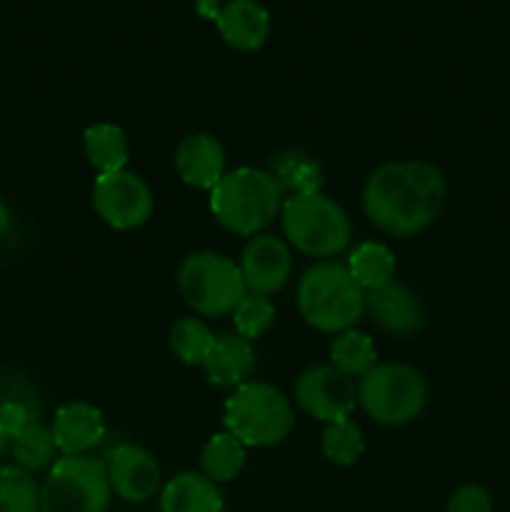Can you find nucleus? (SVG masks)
<instances>
[{
    "instance_id": "nucleus-26",
    "label": "nucleus",
    "mask_w": 510,
    "mask_h": 512,
    "mask_svg": "<svg viewBox=\"0 0 510 512\" xmlns=\"http://www.w3.org/2000/svg\"><path fill=\"white\" fill-rule=\"evenodd\" d=\"M0 512H40V485L18 465H0Z\"/></svg>"
},
{
    "instance_id": "nucleus-25",
    "label": "nucleus",
    "mask_w": 510,
    "mask_h": 512,
    "mask_svg": "<svg viewBox=\"0 0 510 512\" xmlns=\"http://www.w3.org/2000/svg\"><path fill=\"white\" fill-rule=\"evenodd\" d=\"M168 343L180 363L203 368L205 358H208L210 348L215 343V335L200 318H183L170 328Z\"/></svg>"
},
{
    "instance_id": "nucleus-6",
    "label": "nucleus",
    "mask_w": 510,
    "mask_h": 512,
    "mask_svg": "<svg viewBox=\"0 0 510 512\" xmlns=\"http://www.w3.org/2000/svg\"><path fill=\"white\" fill-rule=\"evenodd\" d=\"M428 380L413 365L378 363L358 380V405L385 428L415 423L428 405Z\"/></svg>"
},
{
    "instance_id": "nucleus-13",
    "label": "nucleus",
    "mask_w": 510,
    "mask_h": 512,
    "mask_svg": "<svg viewBox=\"0 0 510 512\" xmlns=\"http://www.w3.org/2000/svg\"><path fill=\"white\" fill-rule=\"evenodd\" d=\"M365 313L383 333L395 338L418 335L428 325V313L420 295L398 280L373 293H365Z\"/></svg>"
},
{
    "instance_id": "nucleus-8",
    "label": "nucleus",
    "mask_w": 510,
    "mask_h": 512,
    "mask_svg": "<svg viewBox=\"0 0 510 512\" xmlns=\"http://www.w3.org/2000/svg\"><path fill=\"white\" fill-rule=\"evenodd\" d=\"M113 498L103 458L63 455L40 485V512H105Z\"/></svg>"
},
{
    "instance_id": "nucleus-9",
    "label": "nucleus",
    "mask_w": 510,
    "mask_h": 512,
    "mask_svg": "<svg viewBox=\"0 0 510 512\" xmlns=\"http://www.w3.org/2000/svg\"><path fill=\"white\" fill-rule=\"evenodd\" d=\"M93 210L113 230H135L153 215V190L130 170L98 175L93 185Z\"/></svg>"
},
{
    "instance_id": "nucleus-5",
    "label": "nucleus",
    "mask_w": 510,
    "mask_h": 512,
    "mask_svg": "<svg viewBox=\"0 0 510 512\" xmlns=\"http://www.w3.org/2000/svg\"><path fill=\"white\" fill-rule=\"evenodd\" d=\"M223 425L245 448H273L293 430V403L275 385L248 380L225 400Z\"/></svg>"
},
{
    "instance_id": "nucleus-29",
    "label": "nucleus",
    "mask_w": 510,
    "mask_h": 512,
    "mask_svg": "<svg viewBox=\"0 0 510 512\" xmlns=\"http://www.w3.org/2000/svg\"><path fill=\"white\" fill-rule=\"evenodd\" d=\"M445 512H493V498L480 485H463L450 495Z\"/></svg>"
},
{
    "instance_id": "nucleus-30",
    "label": "nucleus",
    "mask_w": 510,
    "mask_h": 512,
    "mask_svg": "<svg viewBox=\"0 0 510 512\" xmlns=\"http://www.w3.org/2000/svg\"><path fill=\"white\" fill-rule=\"evenodd\" d=\"M33 420H38L35 418V410L28 403H23V400H3L0 403V430L10 440L18 433H23Z\"/></svg>"
},
{
    "instance_id": "nucleus-17",
    "label": "nucleus",
    "mask_w": 510,
    "mask_h": 512,
    "mask_svg": "<svg viewBox=\"0 0 510 512\" xmlns=\"http://www.w3.org/2000/svg\"><path fill=\"white\" fill-rule=\"evenodd\" d=\"M203 370L208 383L215 388L235 390L238 385L248 383L255 370L253 343L238 333L220 335L205 358Z\"/></svg>"
},
{
    "instance_id": "nucleus-4",
    "label": "nucleus",
    "mask_w": 510,
    "mask_h": 512,
    "mask_svg": "<svg viewBox=\"0 0 510 512\" xmlns=\"http://www.w3.org/2000/svg\"><path fill=\"white\" fill-rule=\"evenodd\" d=\"M280 228L285 243L310 258L333 260L345 253L353 238V225L340 203L318 193L288 195L280 208Z\"/></svg>"
},
{
    "instance_id": "nucleus-10",
    "label": "nucleus",
    "mask_w": 510,
    "mask_h": 512,
    "mask_svg": "<svg viewBox=\"0 0 510 512\" xmlns=\"http://www.w3.org/2000/svg\"><path fill=\"white\" fill-rule=\"evenodd\" d=\"M293 400L305 415L328 425L353 415L358 405V388L353 378L333 365H313L295 380Z\"/></svg>"
},
{
    "instance_id": "nucleus-23",
    "label": "nucleus",
    "mask_w": 510,
    "mask_h": 512,
    "mask_svg": "<svg viewBox=\"0 0 510 512\" xmlns=\"http://www.w3.org/2000/svg\"><path fill=\"white\" fill-rule=\"evenodd\" d=\"M273 178L283 188V193L305 195L318 193L323 185V168L313 155H305L300 150H285V153L273 155Z\"/></svg>"
},
{
    "instance_id": "nucleus-20",
    "label": "nucleus",
    "mask_w": 510,
    "mask_h": 512,
    "mask_svg": "<svg viewBox=\"0 0 510 512\" xmlns=\"http://www.w3.org/2000/svg\"><path fill=\"white\" fill-rule=\"evenodd\" d=\"M345 268L365 293H373V290L393 283L398 265H395V255L388 245L368 240V243H360L350 250Z\"/></svg>"
},
{
    "instance_id": "nucleus-27",
    "label": "nucleus",
    "mask_w": 510,
    "mask_h": 512,
    "mask_svg": "<svg viewBox=\"0 0 510 512\" xmlns=\"http://www.w3.org/2000/svg\"><path fill=\"white\" fill-rule=\"evenodd\" d=\"M365 453L363 430L350 418L328 423L323 430V455L338 468H353Z\"/></svg>"
},
{
    "instance_id": "nucleus-22",
    "label": "nucleus",
    "mask_w": 510,
    "mask_h": 512,
    "mask_svg": "<svg viewBox=\"0 0 510 512\" xmlns=\"http://www.w3.org/2000/svg\"><path fill=\"white\" fill-rule=\"evenodd\" d=\"M330 365L348 375V378L360 380L378 365L375 340L368 333H360L355 328L338 333L330 343Z\"/></svg>"
},
{
    "instance_id": "nucleus-2",
    "label": "nucleus",
    "mask_w": 510,
    "mask_h": 512,
    "mask_svg": "<svg viewBox=\"0 0 510 512\" xmlns=\"http://www.w3.org/2000/svg\"><path fill=\"white\" fill-rule=\"evenodd\" d=\"M285 193L263 168H235L210 190V213L220 228L240 238L260 235L275 218H280Z\"/></svg>"
},
{
    "instance_id": "nucleus-16",
    "label": "nucleus",
    "mask_w": 510,
    "mask_h": 512,
    "mask_svg": "<svg viewBox=\"0 0 510 512\" xmlns=\"http://www.w3.org/2000/svg\"><path fill=\"white\" fill-rule=\"evenodd\" d=\"M215 28L230 48L255 53L270 35V13L258 0H228L218 8Z\"/></svg>"
},
{
    "instance_id": "nucleus-18",
    "label": "nucleus",
    "mask_w": 510,
    "mask_h": 512,
    "mask_svg": "<svg viewBox=\"0 0 510 512\" xmlns=\"http://www.w3.org/2000/svg\"><path fill=\"white\" fill-rule=\"evenodd\" d=\"M158 505L160 512H225L218 485L195 470L173 475L160 490Z\"/></svg>"
},
{
    "instance_id": "nucleus-14",
    "label": "nucleus",
    "mask_w": 510,
    "mask_h": 512,
    "mask_svg": "<svg viewBox=\"0 0 510 512\" xmlns=\"http://www.w3.org/2000/svg\"><path fill=\"white\" fill-rule=\"evenodd\" d=\"M175 173L188 188L213 190L225 170V148L213 133H190L175 148Z\"/></svg>"
},
{
    "instance_id": "nucleus-15",
    "label": "nucleus",
    "mask_w": 510,
    "mask_h": 512,
    "mask_svg": "<svg viewBox=\"0 0 510 512\" xmlns=\"http://www.w3.org/2000/svg\"><path fill=\"white\" fill-rule=\"evenodd\" d=\"M53 438L58 453L63 455H90L105 438V418L100 408L85 400L60 405L55 413Z\"/></svg>"
},
{
    "instance_id": "nucleus-19",
    "label": "nucleus",
    "mask_w": 510,
    "mask_h": 512,
    "mask_svg": "<svg viewBox=\"0 0 510 512\" xmlns=\"http://www.w3.org/2000/svg\"><path fill=\"white\" fill-rule=\"evenodd\" d=\"M83 150L90 168L98 175L125 170L130 155L128 135L115 123H95L85 130Z\"/></svg>"
},
{
    "instance_id": "nucleus-3",
    "label": "nucleus",
    "mask_w": 510,
    "mask_h": 512,
    "mask_svg": "<svg viewBox=\"0 0 510 512\" xmlns=\"http://www.w3.org/2000/svg\"><path fill=\"white\" fill-rule=\"evenodd\" d=\"M295 303L310 328L338 335L355 328L365 315V290L355 283L345 263L318 260L298 280Z\"/></svg>"
},
{
    "instance_id": "nucleus-11",
    "label": "nucleus",
    "mask_w": 510,
    "mask_h": 512,
    "mask_svg": "<svg viewBox=\"0 0 510 512\" xmlns=\"http://www.w3.org/2000/svg\"><path fill=\"white\" fill-rule=\"evenodd\" d=\"M110 490L130 505L150 503L163 490V470L150 450L133 443H120L103 458Z\"/></svg>"
},
{
    "instance_id": "nucleus-12",
    "label": "nucleus",
    "mask_w": 510,
    "mask_h": 512,
    "mask_svg": "<svg viewBox=\"0 0 510 512\" xmlns=\"http://www.w3.org/2000/svg\"><path fill=\"white\" fill-rule=\"evenodd\" d=\"M238 265L248 293L275 295L288 285L293 275V253L283 238L260 233L248 238Z\"/></svg>"
},
{
    "instance_id": "nucleus-21",
    "label": "nucleus",
    "mask_w": 510,
    "mask_h": 512,
    "mask_svg": "<svg viewBox=\"0 0 510 512\" xmlns=\"http://www.w3.org/2000/svg\"><path fill=\"white\" fill-rule=\"evenodd\" d=\"M248 460V448L228 430L210 435L208 443L200 450V473L213 480L215 485L233 483L240 478Z\"/></svg>"
},
{
    "instance_id": "nucleus-31",
    "label": "nucleus",
    "mask_w": 510,
    "mask_h": 512,
    "mask_svg": "<svg viewBox=\"0 0 510 512\" xmlns=\"http://www.w3.org/2000/svg\"><path fill=\"white\" fill-rule=\"evenodd\" d=\"M8 228H10V210H8V205L0 200V238H3L5 230Z\"/></svg>"
},
{
    "instance_id": "nucleus-28",
    "label": "nucleus",
    "mask_w": 510,
    "mask_h": 512,
    "mask_svg": "<svg viewBox=\"0 0 510 512\" xmlns=\"http://www.w3.org/2000/svg\"><path fill=\"white\" fill-rule=\"evenodd\" d=\"M230 318H233L235 333L253 343L255 338L268 333L270 325L275 323V303L270 300V295L245 293V298L240 300Z\"/></svg>"
},
{
    "instance_id": "nucleus-32",
    "label": "nucleus",
    "mask_w": 510,
    "mask_h": 512,
    "mask_svg": "<svg viewBox=\"0 0 510 512\" xmlns=\"http://www.w3.org/2000/svg\"><path fill=\"white\" fill-rule=\"evenodd\" d=\"M8 450H10V438L0 430V460H3V455L8 453Z\"/></svg>"
},
{
    "instance_id": "nucleus-7",
    "label": "nucleus",
    "mask_w": 510,
    "mask_h": 512,
    "mask_svg": "<svg viewBox=\"0 0 510 512\" xmlns=\"http://www.w3.org/2000/svg\"><path fill=\"white\" fill-rule=\"evenodd\" d=\"M175 283L185 305L203 318L233 315V310L248 293L240 265L210 250L190 253L180 263Z\"/></svg>"
},
{
    "instance_id": "nucleus-24",
    "label": "nucleus",
    "mask_w": 510,
    "mask_h": 512,
    "mask_svg": "<svg viewBox=\"0 0 510 512\" xmlns=\"http://www.w3.org/2000/svg\"><path fill=\"white\" fill-rule=\"evenodd\" d=\"M10 453H13L15 465L28 473L35 470H45L55 463V455H58V445H55L53 430L45 428L40 420H33L23 433L15 435L10 440Z\"/></svg>"
},
{
    "instance_id": "nucleus-1",
    "label": "nucleus",
    "mask_w": 510,
    "mask_h": 512,
    "mask_svg": "<svg viewBox=\"0 0 510 512\" xmlns=\"http://www.w3.org/2000/svg\"><path fill=\"white\" fill-rule=\"evenodd\" d=\"M445 175L428 160H390L365 178L363 213L393 238L423 233L443 213Z\"/></svg>"
}]
</instances>
